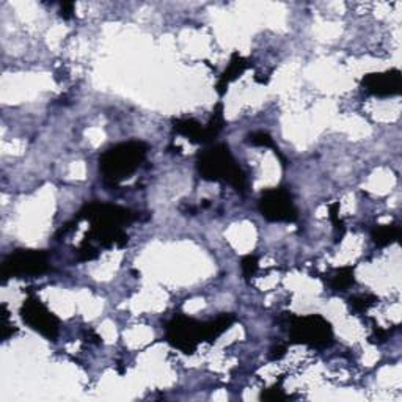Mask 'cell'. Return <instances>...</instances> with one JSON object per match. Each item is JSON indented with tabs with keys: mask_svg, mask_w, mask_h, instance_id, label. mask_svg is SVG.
Here are the masks:
<instances>
[{
	"mask_svg": "<svg viewBox=\"0 0 402 402\" xmlns=\"http://www.w3.org/2000/svg\"><path fill=\"white\" fill-rule=\"evenodd\" d=\"M330 288L333 291H347L349 288L355 285V277H354V267L352 266H346L341 267V269H337L333 272V275L330 277L329 281Z\"/></svg>",
	"mask_w": 402,
	"mask_h": 402,
	"instance_id": "4fadbf2b",
	"label": "cell"
},
{
	"mask_svg": "<svg viewBox=\"0 0 402 402\" xmlns=\"http://www.w3.org/2000/svg\"><path fill=\"white\" fill-rule=\"evenodd\" d=\"M362 87L369 94L379 96V98H389L401 93V71L390 70L384 72L366 74L362 80Z\"/></svg>",
	"mask_w": 402,
	"mask_h": 402,
	"instance_id": "9c48e42d",
	"label": "cell"
},
{
	"mask_svg": "<svg viewBox=\"0 0 402 402\" xmlns=\"http://www.w3.org/2000/svg\"><path fill=\"white\" fill-rule=\"evenodd\" d=\"M90 220L92 228L85 236V242H98L101 247H124L128 244V234L124 233V227L129 225L137 215L126 207L92 201L87 203L79 211L77 220Z\"/></svg>",
	"mask_w": 402,
	"mask_h": 402,
	"instance_id": "6da1fadb",
	"label": "cell"
},
{
	"mask_svg": "<svg viewBox=\"0 0 402 402\" xmlns=\"http://www.w3.org/2000/svg\"><path fill=\"white\" fill-rule=\"evenodd\" d=\"M247 141L253 146H263V148H272L275 151V154L278 156V158L283 161V165H285V159H283V156L280 154L278 148L275 146L273 143V138L269 136V134L264 132V131H256V132H251L250 136L247 137Z\"/></svg>",
	"mask_w": 402,
	"mask_h": 402,
	"instance_id": "5bb4252c",
	"label": "cell"
},
{
	"mask_svg": "<svg viewBox=\"0 0 402 402\" xmlns=\"http://www.w3.org/2000/svg\"><path fill=\"white\" fill-rule=\"evenodd\" d=\"M286 351H288V346H286V344L273 346V347L271 349L269 359H271V360H280V359H283V357H285Z\"/></svg>",
	"mask_w": 402,
	"mask_h": 402,
	"instance_id": "ffe728a7",
	"label": "cell"
},
{
	"mask_svg": "<svg viewBox=\"0 0 402 402\" xmlns=\"http://www.w3.org/2000/svg\"><path fill=\"white\" fill-rule=\"evenodd\" d=\"M258 258L256 256H253V255H247V256H244L241 259V269H242V275L245 278H251L253 275L256 273L258 271Z\"/></svg>",
	"mask_w": 402,
	"mask_h": 402,
	"instance_id": "2e32d148",
	"label": "cell"
},
{
	"mask_svg": "<svg viewBox=\"0 0 402 402\" xmlns=\"http://www.w3.org/2000/svg\"><path fill=\"white\" fill-rule=\"evenodd\" d=\"M259 212L269 222L293 223L299 219L291 192L285 188L264 190L259 200Z\"/></svg>",
	"mask_w": 402,
	"mask_h": 402,
	"instance_id": "ba28073f",
	"label": "cell"
},
{
	"mask_svg": "<svg viewBox=\"0 0 402 402\" xmlns=\"http://www.w3.org/2000/svg\"><path fill=\"white\" fill-rule=\"evenodd\" d=\"M389 335H390L389 330H384L379 325H374V333H372L371 341L377 342V344H382V342H385L386 339H389Z\"/></svg>",
	"mask_w": 402,
	"mask_h": 402,
	"instance_id": "d6986e66",
	"label": "cell"
},
{
	"mask_svg": "<svg viewBox=\"0 0 402 402\" xmlns=\"http://www.w3.org/2000/svg\"><path fill=\"white\" fill-rule=\"evenodd\" d=\"M19 315L22 321L35 332H38L41 337L49 341H57L58 333H60V319H58L40 299L28 297V299L22 303Z\"/></svg>",
	"mask_w": 402,
	"mask_h": 402,
	"instance_id": "52a82bcc",
	"label": "cell"
},
{
	"mask_svg": "<svg viewBox=\"0 0 402 402\" xmlns=\"http://www.w3.org/2000/svg\"><path fill=\"white\" fill-rule=\"evenodd\" d=\"M173 131L188 138L189 141H192V143H198V145L210 143L206 126L198 123L197 120H193V118H178V120H173Z\"/></svg>",
	"mask_w": 402,
	"mask_h": 402,
	"instance_id": "30bf717a",
	"label": "cell"
},
{
	"mask_svg": "<svg viewBox=\"0 0 402 402\" xmlns=\"http://www.w3.org/2000/svg\"><path fill=\"white\" fill-rule=\"evenodd\" d=\"M329 212H330V219H332V222H333V225H335V228H337V232L338 229H344V225H342V222H341V219H339V203H333V205H330L329 206Z\"/></svg>",
	"mask_w": 402,
	"mask_h": 402,
	"instance_id": "ac0fdd59",
	"label": "cell"
},
{
	"mask_svg": "<svg viewBox=\"0 0 402 402\" xmlns=\"http://www.w3.org/2000/svg\"><path fill=\"white\" fill-rule=\"evenodd\" d=\"M197 168L200 176L211 183H225L245 193L249 188L247 175L233 158L229 148L223 143L212 145L198 154Z\"/></svg>",
	"mask_w": 402,
	"mask_h": 402,
	"instance_id": "7a4b0ae2",
	"label": "cell"
},
{
	"mask_svg": "<svg viewBox=\"0 0 402 402\" xmlns=\"http://www.w3.org/2000/svg\"><path fill=\"white\" fill-rule=\"evenodd\" d=\"M283 317L285 319H280V322L288 327L289 339L294 344L313 349H327L333 344L332 324L321 315L294 316L293 313H285Z\"/></svg>",
	"mask_w": 402,
	"mask_h": 402,
	"instance_id": "277c9868",
	"label": "cell"
},
{
	"mask_svg": "<svg viewBox=\"0 0 402 402\" xmlns=\"http://www.w3.org/2000/svg\"><path fill=\"white\" fill-rule=\"evenodd\" d=\"M148 154L145 141L131 140L109 148L99 156V173L112 185L128 180L143 163Z\"/></svg>",
	"mask_w": 402,
	"mask_h": 402,
	"instance_id": "3957f363",
	"label": "cell"
},
{
	"mask_svg": "<svg viewBox=\"0 0 402 402\" xmlns=\"http://www.w3.org/2000/svg\"><path fill=\"white\" fill-rule=\"evenodd\" d=\"M247 68H250V62L247 60V58L241 57L239 54H237V52H234V54L232 55V60H229L228 68L223 71V74L220 76V80L217 82V93L220 96L225 94L227 90H228V85L232 84L233 80L239 77L241 74H244V71Z\"/></svg>",
	"mask_w": 402,
	"mask_h": 402,
	"instance_id": "8fae6325",
	"label": "cell"
},
{
	"mask_svg": "<svg viewBox=\"0 0 402 402\" xmlns=\"http://www.w3.org/2000/svg\"><path fill=\"white\" fill-rule=\"evenodd\" d=\"M349 307H351L355 313H364L368 311L372 305H376L377 297L372 294H355L349 297Z\"/></svg>",
	"mask_w": 402,
	"mask_h": 402,
	"instance_id": "9a60e30c",
	"label": "cell"
},
{
	"mask_svg": "<svg viewBox=\"0 0 402 402\" xmlns=\"http://www.w3.org/2000/svg\"><path fill=\"white\" fill-rule=\"evenodd\" d=\"M165 335L170 344L184 354H193L201 341H207L206 322H200L183 313L167 324Z\"/></svg>",
	"mask_w": 402,
	"mask_h": 402,
	"instance_id": "5b68a950",
	"label": "cell"
},
{
	"mask_svg": "<svg viewBox=\"0 0 402 402\" xmlns=\"http://www.w3.org/2000/svg\"><path fill=\"white\" fill-rule=\"evenodd\" d=\"M288 396L285 394V391L281 390V386L280 385H275L272 386V389L269 390H266L261 393V399H266V401H285Z\"/></svg>",
	"mask_w": 402,
	"mask_h": 402,
	"instance_id": "e0dca14e",
	"label": "cell"
},
{
	"mask_svg": "<svg viewBox=\"0 0 402 402\" xmlns=\"http://www.w3.org/2000/svg\"><path fill=\"white\" fill-rule=\"evenodd\" d=\"M74 13V4H62L60 9V16L63 19H71Z\"/></svg>",
	"mask_w": 402,
	"mask_h": 402,
	"instance_id": "44dd1931",
	"label": "cell"
},
{
	"mask_svg": "<svg viewBox=\"0 0 402 402\" xmlns=\"http://www.w3.org/2000/svg\"><path fill=\"white\" fill-rule=\"evenodd\" d=\"M401 227L398 223H389V225H376L371 232V239L377 247H386L399 239Z\"/></svg>",
	"mask_w": 402,
	"mask_h": 402,
	"instance_id": "7c38bea8",
	"label": "cell"
},
{
	"mask_svg": "<svg viewBox=\"0 0 402 402\" xmlns=\"http://www.w3.org/2000/svg\"><path fill=\"white\" fill-rule=\"evenodd\" d=\"M50 269L46 251L43 250H16L2 264L4 280L40 277Z\"/></svg>",
	"mask_w": 402,
	"mask_h": 402,
	"instance_id": "8992f818",
	"label": "cell"
}]
</instances>
